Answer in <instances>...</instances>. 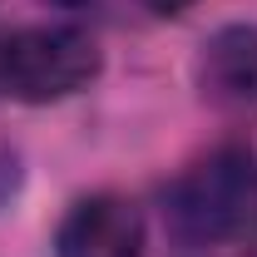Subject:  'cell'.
<instances>
[{
  "label": "cell",
  "mask_w": 257,
  "mask_h": 257,
  "mask_svg": "<svg viewBox=\"0 0 257 257\" xmlns=\"http://www.w3.org/2000/svg\"><path fill=\"white\" fill-rule=\"evenodd\" d=\"M252 154L223 144L213 154H203L198 163H188L168 188H163V223L168 237L193 252V247H213L223 242L232 227L247 218L252 208Z\"/></svg>",
  "instance_id": "6da1fadb"
},
{
  "label": "cell",
  "mask_w": 257,
  "mask_h": 257,
  "mask_svg": "<svg viewBox=\"0 0 257 257\" xmlns=\"http://www.w3.org/2000/svg\"><path fill=\"white\" fill-rule=\"evenodd\" d=\"M252 198H257V188H252Z\"/></svg>",
  "instance_id": "8992f818"
},
{
  "label": "cell",
  "mask_w": 257,
  "mask_h": 257,
  "mask_svg": "<svg viewBox=\"0 0 257 257\" xmlns=\"http://www.w3.org/2000/svg\"><path fill=\"white\" fill-rule=\"evenodd\" d=\"M99 74V45L74 25H35L0 40V89L25 104H55Z\"/></svg>",
  "instance_id": "7a4b0ae2"
},
{
  "label": "cell",
  "mask_w": 257,
  "mask_h": 257,
  "mask_svg": "<svg viewBox=\"0 0 257 257\" xmlns=\"http://www.w3.org/2000/svg\"><path fill=\"white\" fill-rule=\"evenodd\" d=\"M144 5H149L154 15H183V10H188L193 0H144Z\"/></svg>",
  "instance_id": "5b68a950"
},
{
  "label": "cell",
  "mask_w": 257,
  "mask_h": 257,
  "mask_svg": "<svg viewBox=\"0 0 257 257\" xmlns=\"http://www.w3.org/2000/svg\"><path fill=\"white\" fill-rule=\"evenodd\" d=\"M198 89L223 114L257 109V25H223L203 40Z\"/></svg>",
  "instance_id": "277c9868"
},
{
  "label": "cell",
  "mask_w": 257,
  "mask_h": 257,
  "mask_svg": "<svg viewBox=\"0 0 257 257\" xmlns=\"http://www.w3.org/2000/svg\"><path fill=\"white\" fill-rule=\"evenodd\" d=\"M60 257H144V218L119 193L79 198L55 237Z\"/></svg>",
  "instance_id": "3957f363"
}]
</instances>
